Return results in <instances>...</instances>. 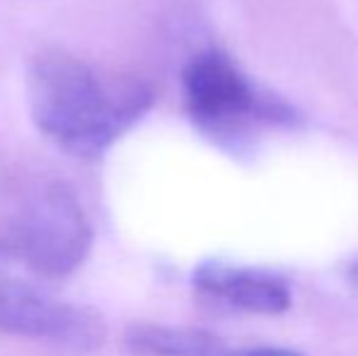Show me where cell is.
Here are the masks:
<instances>
[{"instance_id":"cell-8","label":"cell","mask_w":358,"mask_h":356,"mask_svg":"<svg viewBox=\"0 0 358 356\" xmlns=\"http://www.w3.org/2000/svg\"><path fill=\"white\" fill-rule=\"evenodd\" d=\"M5 269H10V264H8V262H5V259H3V257H0V273H3V271H5Z\"/></svg>"},{"instance_id":"cell-5","label":"cell","mask_w":358,"mask_h":356,"mask_svg":"<svg viewBox=\"0 0 358 356\" xmlns=\"http://www.w3.org/2000/svg\"><path fill=\"white\" fill-rule=\"evenodd\" d=\"M193 288L208 303L251 315H280L292 303V290L283 276L215 259L195 266Z\"/></svg>"},{"instance_id":"cell-4","label":"cell","mask_w":358,"mask_h":356,"mask_svg":"<svg viewBox=\"0 0 358 356\" xmlns=\"http://www.w3.org/2000/svg\"><path fill=\"white\" fill-rule=\"evenodd\" d=\"M0 334L85 354L103 347L108 325L93 308L57 298L5 269L0 273Z\"/></svg>"},{"instance_id":"cell-3","label":"cell","mask_w":358,"mask_h":356,"mask_svg":"<svg viewBox=\"0 0 358 356\" xmlns=\"http://www.w3.org/2000/svg\"><path fill=\"white\" fill-rule=\"evenodd\" d=\"M93 249V225L64 180L39 185L0 232V257L39 278H66Z\"/></svg>"},{"instance_id":"cell-7","label":"cell","mask_w":358,"mask_h":356,"mask_svg":"<svg viewBox=\"0 0 358 356\" xmlns=\"http://www.w3.org/2000/svg\"><path fill=\"white\" fill-rule=\"evenodd\" d=\"M349 273H351V278H354V283L358 285V262H354V266L349 269Z\"/></svg>"},{"instance_id":"cell-2","label":"cell","mask_w":358,"mask_h":356,"mask_svg":"<svg viewBox=\"0 0 358 356\" xmlns=\"http://www.w3.org/2000/svg\"><path fill=\"white\" fill-rule=\"evenodd\" d=\"M180 83L188 120L222 149H239L261 127L297 122L290 103L256 86L222 52H203L190 59Z\"/></svg>"},{"instance_id":"cell-1","label":"cell","mask_w":358,"mask_h":356,"mask_svg":"<svg viewBox=\"0 0 358 356\" xmlns=\"http://www.w3.org/2000/svg\"><path fill=\"white\" fill-rule=\"evenodd\" d=\"M24 93L34 127L78 159L103 157L154 105L149 83L105 76L62 49L29 59Z\"/></svg>"},{"instance_id":"cell-6","label":"cell","mask_w":358,"mask_h":356,"mask_svg":"<svg viewBox=\"0 0 358 356\" xmlns=\"http://www.w3.org/2000/svg\"><path fill=\"white\" fill-rule=\"evenodd\" d=\"M124 344L139 356H305L287 347L231 344L224 337L193 327L137 322L124 332Z\"/></svg>"}]
</instances>
